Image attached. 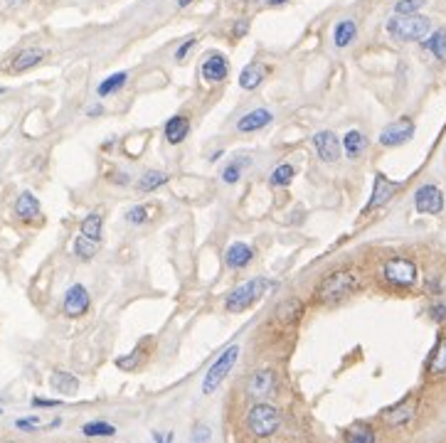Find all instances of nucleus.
Here are the masks:
<instances>
[{
  "label": "nucleus",
  "instance_id": "nucleus-27",
  "mask_svg": "<svg viewBox=\"0 0 446 443\" xmlns=\"http://www.w3.org/2000/svg\"><path fill=\"white\" fill-rule=\"evenodd\" d=\"M99 252V241L96 239H91V236H84V234H80L77 239H74V254L80 258H91L94 254Z\"/></svg>",
  "mask_w": 446,
  "mask_h": 443
},
{
  "label": "nucleus",
  "instance_id": "nucleus-15",
  "mask_svg": "<svg viewBox=\"0 0 446 443\" xmlns=\"http://www.w3.org/2000/svg\"><path fill=\"white\" fill-rule=\"evenodd\" d=\"M227 72H230V62H227L222 55H210L207 59L203 62V79L205 82H222V79H227Z\"/></svg>",
  "mask_w": 446,
  "mask_h": 443
},
{
  "label": "nucleus",
  "instance_id": "nucleus-36",
  "mask_svg": "<svg viewBox=\"0 0 446 443\" xmlns=\"http://www.w3.org/2000/svg\"><path fill=\"white\" fill-rule=\"evenodd\" d=\"M146 219H148V212H146V207H141V205L126 212V222H131V225H146Z\"/></svg>",
  "mask_w": 446,
  "mask_h": 443
},
{
  "label": "nucleus",
  "instance_id": "nucleus-35",
  "mask_svg": "<svg viewBox=\"0 0 446 443\" xmlns=\"http://www.w3.org/2000/svg\"><path fill=\"white\" fill-rule=\"evenodd\" d=\"M239 173H242V160L227 165V168L222 170V180H225L227 185H234V182L239 180Z\"/></svg>",
  "mask_w": 446,
  "mask_h": 443
},
{
  "label": "nucleus",
  "instance_id": "nucleus-11",
  "mask_svg": "<svg viewBox=\"0 0 446 443\" xmlns=\"http://www.w3.org/2000/svg\"><path fill=\"white\" fill-rule=\"evenodd\" d=\"M397 182H392L387 175L378 173V178H375V187H373V197H370V202H367L365 212H373V209L382 207V205L390 202V197L397 192Z\"/></svg>",
  "mask_w": 446,
  "mask_h": 443
},
{
  "label": "nucleus",
  "instance_id": "nucleus-46",
  "mask_svg": "<svg viewBox=\"0 0 446 443\" xmlns=\"http://www.w3.org/2000/svg\"><path fill=\"white\" fill-rule=\"evenodd\" d=\"M190 3H192V0H178V6H180V8H185V6H190Z\"/></svg>",
  "mask_w": 446,
  "mask_h": 443
},
{
  "label": "nucleus",
  "instance_id": "nucleus-26",
  "mask_svg": "<svg viewBox=\"0 0 446 443\" xmlns=\"http://www.w3.org/2000/svg\"><path fill=\"white\" fill-rule=\"evenodd\" d=\"M165 182H168V175L165 173H160V170H148V173L138 180V190L153 192V190H158V187H163Z\"/></svg>",
  "mask_w": 446,
  "mask_h": 443
},
{
  "label": "nucleus",
  "instance_id": "nucleus-37",
  "mask_svg": "<svg viewBox=\"0 0 446 443\" xmlns=\"http://www.w3.org/2000/svg\"><path fill=\"white\" fill-rule=\"evenodd\" d=\"M15 426L20 428V431H35V428L40 426V419H37V416H30V419H17Z\"/></svg>",
  "mask_w": 446,
  "mask_h": 443
},
{
  "label": "nucleus",
  "instance_id": "nucleus-38",
  "mask_svg": "<svg viewBox=\"0 0 446 443\" xmlns=\"http://www.w3.org/2000/svg\"><path fill=\"white\" fill-rule=\"evenodd\" d=\"M210 436H212V433H210V428L205 426V424H198L195 431H192V438H195V441H210Z\"/></svg>",
  "mask_w": 446,
  "mask_h": 443
},
{
  "label": "nucleus",
  "instance_id": "nucleus-33",
  "mask_svg": "<svg viewBox=\"0 0 446 443\" xmlns=\"http://www.w3.org/2000/svg\"><path fill=\"white\" fill-rule=\"evenodd\" d=\"M82 433H84V436H113L116 428H113L111 424H106V421H91V424H84V426H82Z\"/></svg>",
  "mask_w": 446,
  "mask_h": 443
},
{
  "label": "nucleus",
  "instance_id": "nucleus-16",
  "mask_svg": "<svg viewBox=\"0 0 446 443\" xmlns=\"http://www.w3.org/2000/svg\"><path fill=\"white\" fill-rule=\"evenodd\" d=\"M45 59V50L40 47H28V50H20L15 55V59L10 62V72H25V69H32Z\"/></svg>",
  "mask_w": 446,
  "mask_h": 443
},
{
  "label": "nucleus",
  "instance_id": "nucleus-32",
  "mask_svg": "<svg viewBox=\"0 0 446 443\" xmlns=\"http://www.w3.org/2000/svg\"><path fill=\"white\" fill-rule=\"evenodd\" d=\"M82 234L91 236V239H102V214H89V217L82 222Z\"/></svg>",
  "mask_w": 446,
  "mask_h": 443
},
{
  "label": "nucleus",
  "instance_id": "nucleus-6",
  "mask_svg": "<svg viewBox=\"0 0 446 443\" xmlns=\"http://www.w3.org/2000/svg\"><path fill=\"white\" fill-rule=\"evenodd\" d=\"M384 281L390 286H400V288H409L417 283V266L409 261V258H390L382 269Z\"/></svg>",
  "mask_w": 446,
  "mask_h": 443
},
{
  "label": "nucleus",
  "instance_id": "nucleus-12",
  "mask_svg": "<svg viewBox=\"0 0 446 443\" xmlns=\"http://www.w3.org/2000/svg\"><path fill=\"white\" fill-rule=\"evenodd\" d=\"M271 111L269 109H254V111L244 113L242 118L237 121V131L239 133H254V131H261L264 126L271 124Z\"/></svg>",
  "mask_w": 446,
  "mask_h": 443
},
{
  "label": "nucleus",
  "instance_id": "nucleus-34",
  "mask_svg": "<svg viewBox=\"0 0 446 443\" xmlns=\"http://www.w3.org/2000/svg\"><path fill=\"white\" fill-rule=\"evenodd\" d=\"M427 6V0H400L395 6V15H414Z\"/></svg>",
  "mask_w": 446,
  "mask_h": 443
},
{
  "label": "nucleus",
  "instance_id": "nucleus-8",
  "mask_svg": "<svg viewBox=\"0 0 446 443\" xmlns=\"http://www.w3.org/2000/svg\"><path fill=\"white\" fill-rule=\"evenodd\" d=\"M313 148H316V155L323 163H335L343 153V146H340V140L335 138L333 131H321V133L313 135Z\"/></svg>",
  "mask_w": 446,
  "mask_h": 443
},
{
  "label": "nucleus",
  "instance_id": "nucleus-21",
  "mask_svg": "<svg viewBox=\"0 0 446 443\" xmlns=\"http://www.w3.org/2000/svg\"><path fill=\"white\" fill-rule=\"evenodd\" d=\"M427 372H429L431 377L446 375V337H441L439 345L434 348V352H431L429 359H427Z\"/></svg>",
  "mask_w": 446,
  "mask_h": 443
},
{
  "label": "nucleus",
  "instance_id": "nucleus-1",
  "mask_svg": "<svg viewBox=\"0 0 446 443\" xmlns=\"http://www.w3.org/2000/svg\"><path fill=\"white\" fill-rule=\"evenodd\" d=\"M357 286H360V276H357V271L340 269L321 281V286H318V298H321L323 303L333 305V303H340V301L348 298L351 293H355Z\"/></svg>",
  "mask_w": 446,
  "mask_h": 443
},
{
  "label": "nucleus",
  "instance_id": "nucleus-10",
  "mask_svg": "<svg viewBox=\"0 0 446 443\" xmlns=\"http://www.w3.org/2000/svg\"><path fill=\"white\" fill-rule=\"evenodd\" d=\"M414 135V124L409 121V118H400V121H395V124H390L387 129L380 133V143L387 148L392 146H402V143H407V140Z\"/></svg>",
  "mask_w": 446,
  "mask_h": 443
},
{
  "label": "nucleus",
  "instance_id": "nucleus-31",
  "mask_svg": "<svg viewBox=\"0 0 446 443\" xmlns=\"http://www.w3.org/2000/svg\"><path fill=\"white\" fill-rule=\"evenodd\" d=\"M345 441H351V443H370V441H375V431H370L365 424H355V426H351L348 431H345Z\"/></svg>",
  "mask_w": 446,
  "mask_h": 443
},
{
  "label": "nucleus",
  "instance_id": "nucleus-9",
  "mask_svg": "<svg viewBox=\"0 0 446 443\" xmlns=\"http://www.w3.org/2000/svg\"><path fill=\"white\" fill-rule=\"evenodd\" d=\"M89 303H91L89 291H86L82 283H74V286H69L67 293H64V313H67L69 318H80V315H84Z\"/></svg>",
  "mask_w": 446,
  "mask_h": 443
},
{
  "label": "nucleus",
  "instance_id": "nucleus-25",
  "mask_svg": "<svg viewBox=\"0 0 446 443\" xmlns=\"http://www.w3.org/2000/svg\"><path fill=\"white\" fill-rule=\"evenodd\" d=\"M261 82H264V67H261V64H249V67H244L242 74H239V86L247 91H254Z\"/></svg>",
  "mask_w": 446,
  "mask_h": 443
},
{
  "label": "nucleus",
  "instance_id": "nucleus-4",
  "mask_svg": "<svg viewBox=\"0 0 446 443\" xmlns=\"http://www.w3.org/2000/svg\"><path fill=\"white\" fill-rule=\"evenodd\" d=\"M279 426H281V416H279V411L271 404H264V402H261V404H254L249 409L247 428L252 431V436L269 438L279 431Z\"/></svg>",
  "mask_w": 446,
  "mask_h": 443
},
{
  "label": "nucleus",
  "instance_id": "nucleus-42",
  "mask_svg": "<svg viewBox=\"0 0 446 443\" xmlns=\"http://www.w3.org/2000/svg\"><path fill=\"white\" fill-rule=\"evenodd\" d=\"M247 20H239V23H234V37H242V35H247Z\"/></svg>",
  "mask_w": 446,
  "mask_h": 443
},
{
  "label": "nucleus",
  "instance_id": "nucleus-7",
  "mask_svg": "<svg viewBox=\"0 0 446 443\" xmlns=\"http://www.w3.org/2000/svg\"><path fill=\"white\" fill-rule=\"evenodd\" d=\"M414 207L424 214H439L444 209V192L436 185H422L414 192Z\"/></svg>",
  "mask_w": 446,
  "mask_h": 443
},
{
  "label": "nucleus",
  "instance_id": "nucleus-3",
  "mask_svg": "<svg viewBox=\"0 0 446 443\" xmlns=\"http://www.w3.org/2000/svg\"><path fill=\"white\" fill-rule=\"evenodd\" d=\"M269 286H271L269 279H261V276H257V279H252V281H247V283H242V286H237L234 291L230 293V296H227L225 308L230 310V313H242L244 308L254 305L257 301H259V298L269 291Z\"/></svg>",
  "mask_w": 446,
  "mask_h": 443
},
{
  "label": "nucleus",
  "instance_id": "nucleus-20",
  "mask_svg": "<svg viewBox=\"0 0 446 443\" xmlns=\"http://www.w3.org/2000/svg\"><path fill=\"white\" fill-rule=\"evenodd\" d=\"M301 313H304V303L299 298H291V301H286L277 308V320L281 326H294V323H299Z\"/></svg>",
  "mask_w": 446,
  "mask_h": 443
},
{
  "label": "nucleus",
  "instance_id": "nucleus-39",
  "mask_svg": "<svg viewBox=\"0 0 446 443\" xmlns=\"http://www.w3.org/2000/svg\"><path fill=\"white\" fill-rule=\"evenodd\" d=\"M32 406H40V409H52V406H59V402H55V399L35 397V399H32Z\"/></svg>",
  "mask_w": 446,
  "mask_h": 443
},
{
  "label": "nucleus",
  "instance_id": "nucleus-47",
  "mask_svg": "<svg viewBox=\"0 0 446 443\" xmlns=\"http://www.w3.org/2000/svg\"><path fill=\"white\" fill-rule=\"evenodd\" d=\"M3 91H6V89H3V86H0V94H3Z\"/></svg>",
  "mask_w": 446,
  "mask_h": 443
},
{
  "label": "nucleus",
  "instance_id": "nucleus-18",
  "mask_svg": "<svg viewBox=\"0 0 446 443\" xmlns=\"http://www.w3.org/2000/svg\"><path fill=\"white\" fill-rule=\"evenodd\" d=\"M187 133H190V121H187L185 116H173L168 124H165V140L173 143V146L183 143V140L187 138Z\"/></svg>",
  "mask_w": 446,
  "mask_h": 443
},
{
  "label": "nucleus",
  "instance_id": "nucleus-19",
  "mask_svg": "<svg viewBox=\"0 0 446 443\" xmlns=\"http://www.w3.org/2000/svg\"><path fill=\"white\" fill-rule=\"evenodd\" d=\"M50 381H52V389L59 392L62 397H74V394L80 392V379L74 375H69V372H55Z\"/></svg>",
  "mask_w": 446,
  "mask_h": 443
},
{
  "label": "nucleus",
  "instance_id": "nucleus-5",
  "mask_svg": "<svg viewBox=\"0 0 446 443\" xmlns=\"http://www.w3.org/2000/svg\"><path fill=\"white\" fill-rule=\"evenodd\" d=\"M237 357H239V345H230V348L210 365L207 375H205V379H203V394H212L217 387H220L222 381H225V377L232 372V367L237 365Z\"/></svg>",
  "mask_w": 446,
  "mask_h": 443
},
{
  "label": "nucleus",
  "instance_id": "nucleus-45",
  "mask_svg": "<svg viewBox=\"0 0 446 443\" xmlns=\"http://www.w3.org/2000/svg\"><path fill=\"white\" fill-rule=\"evenodd\" d=\"M266 3H269V6H284L286 0H266Z\"/></svg>",
  "mask_w": 446,
  "mask_h": 443
},
{
  "label": "nucleus",
  "instance_id": "nucleus-22",
  "mask_svg": "<svg viewBox=\"0 0 446 443\" xmlns=\"http://www.w3.org/2000/svg\"><path fill=\"white\" fill-rule=\"evenodd\" d=\"M271 384H274V372L271 370H259L254 372V377L249 379V394L252 397H264V394H269Z\"/></svg>",
  "mask_w": 446,
  "mask_h": 443
},
{
  "label": "nucleus",
  "instance_id": "nucleus-44",
  "mask_svg": "<svg viewBox=\"0 0 446 443\" xmlns=\"http://www.w3.org/2000/svg\"><path fill=\"white\" fill-rule=\"evenodd\" d=\"M99 113H102V106H91L89 109V116H99Z\"/></svg>",
  "mask_w": 446,
  "mask_h": 443
},
{
  "label": "nucleus",
  "instance_id": "nucleus-23",
  "mask_svg": "<svg viewBox=\"0 0 446 443\" xmlns=\"http://www.w3.org/2000/svg\"><path fill=\"white\" fill-rule=\"evenodd\" d=\"M365 148H367V138L360 133V131H348L345 133V138H343V151H345V155L348 158H360L362 153H365Z\"/></svg>",
  "mask_w": 446,
  "mask_h": 443
},
{
  "label": "nucleus",
  "instance_id": "nucleus-24",
  "mask_svg": "<svg viewBox=\"0 0 446 443\" xmlns=\"http://www.w3.org/2000/svg\"><path fill=\"white\" fill-rule=\"evenodd\" d=\"M355 35H357V25L353 23V20H340L338 25H335V30H333V42H335V47L338 50H343V47H348L355 39Z\"/></svg>",
  "mask_w": 446,
  "mask_h": 443
},
{
  "label": "nucleus",
  "instance_id": "nucleus-28",
  "mask_svg": "<svg viewBox=\"0 0 446 443\" xmlns=\"http://www.w3.org/2000/svg\"><path fill=\"white\" fill-rule=\"evenodd\" d=\"M296 170L291 163H281L274 168V173H271V185L274 187H288L291 185V180H294Z\"/></svg>",
  "mask_w": 446,
  "mask_h": 443
},
{
  "label": "nucleus",
  "instance_id": "nucleus-30",
  "mask_svg": "<svg viewBox=\"0 0 446 443\" xmlns=\"http://www.w3.org/2000/svg\"><path fill=\"white\" fill-rule=\"evenodd\" d=\"M424 47H427L436 59H446V30H436V32L424 42Z\"/></svg>",
  "mask_w": 446,
  "mask_h": 443
},
{
  "label": "nucleus",
  "instance_id": "nucleus-43",
  "mask_svg": "<svg viewBox=\"0 0 446 443\" xmlns=\"http://www.w3.org/2000/svg\"><path fill=\"white\" fill-rule=\"evenodd\" d=\"M153 438H156V441H170V433H153Z\"/></svg>",
  "mask_w": 446,
  "mask_h": 443
},
{
  "label": "nucleus",
  "instance_id": "nucleus-13",
  "mask_svg": "<svg viewBox=\"0 0 446 443\" xmlns=\"http://www.w3.org/2000/svg\"><path fill=\"white\" fill-rule=\"evenodd\" d=\"M412 419H414V402H409V399L382 411V421L387 426H405Z\"/></svg>",
  "mask_w": 446,
  "mask_h": 443
},
{
  "label": "nucleus",
  "instance_id": "nucleus-14",
  "mask_svg": "<svg viewBox=\"0 0 446 443\" xmlns=\"http://www.w3.org/2000/svg\"><path fill=\"white\" fill-rule=\"evenodd\" d=\"M252 258H254V249L249 247V244H244V241H234L225 252V264L230 269H244Z\"/></svg>",
  "mask_w": 446,
  "mask_h": 443
},
{
  "label": "nucleus",
  "instance_id": "nucleus-29",
  "mask_svg": "<svg viewBox=\"0 0 446 443\" xmlns=\"http://www.w3.org/2000/svg\"><path fill=\"white\" fill-rule=\"evenodd\" d=\"M126 79H129V74L126 72H116V74H111L109 79H104L102 84H99V96H109V94H116V91L121 89V86L126 84Z\"/></svg>",
  "mask_w": 446,
  "mask_h": 443
},
{
  "label": "nucleus",
  "instance_id": "nucleus-2",
  "mask_svg": "<svg viewBox=\"0 0 446 443\" xmlns=\"http://www.w3.org/2000/svg\"><path fill=\"white\" fill-rule=\"evenodd\" d=\"M431 30V20L424 15H395L387 23V32L390 37L400 39V42H419L429 35Z\"/></svg>",
  "mask_w": 446,
  "mask_h": 443
},
{
  "label": "nucleus",
  "instance_id": "nucleus-40",
  "mask_svg": "<svg viewBox=\"0 0 446 443\" xmlns=\"http://www.w3.org/2000/svg\"><path fill=\"white\" fill-rule=\"evenodd\" d=\"M192 47H195V39H187L185 45H180V47H178V52H176V59H183V57H185L187 52L192 50Z\"/></svg>",
  "mask_w": 446,
  "mask_h": 443
},
{
  "label": "nucleus",
  "instance_id": "nucleus-41",
  "mask_svg": "<svg viewBox=\"0 0 446 443\" xmlns=\"http://www.w3.org/2000/svg\"><path fill=\"white\" fill-rule=\"evenodd\" d=\"M431 318L446 320V305H434V308H431Z\"/></svg>",
  "mask_w": 446,
  "mask_h": 443
},
{
  "label": "nucleus",
  "instance_id": "nucleus-17",
  "mask_svg": "<svg viewBox=\"0 0 446 443\" xmlns=\"http://www.w3.org/2000/svg\"><path fill=\"white\" fill-rule=\"evenodd\" d=\"M15 214L23 222H30L40 214V202H37V197L32 192H20V197L15 200Z\"/></svg>",
  "mask_w": 446,
  "mask_h": 443
}]
</instances>
